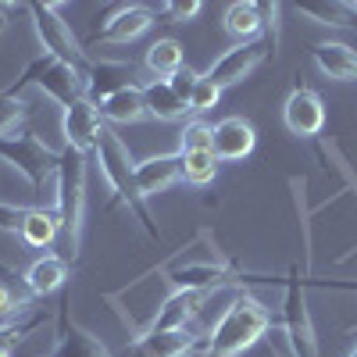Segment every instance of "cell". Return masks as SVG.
I'll use <instances>...</instances> for the list:
<instances>
[{"instance_id":"31","label":"cell","mask_w":357,"mask_h":357,"mask_svg":"<svg viewBox=\"0 0 357 357\" xmlns=\"http://www.w3.org/2000/svg\"><path fill=\"white\" fill-rule=\"evenodd\" d=\"M29 307H33V296H29V293H15V286H8L4 279H0V321L22 318Z\"/></svg>"},{"instance_id":"5","label":"cell","mask_w":357,"mask_h":357,"mask_svg":"<svg viewBox=\"0 0 357 357\" xmlns=\"http://www.w3.org/2000/svg\"><path fill=\"white\" fill-rule=\"evenodd\" d=\"M286 296H282V333H286V343H289V354L293 357H321V347H318V333H314V318H311V307H307V272L301 268H289L286 279Z\"/></svg>"},{"instance_id":"28","label":"cell","mask_w":357,"mask_h":357,"mask_svg":"<svg viewBox=\"0 0 357 357\" xmlns=\"http://www.w3.org/2000/svg\"><path fill=\"white\" fill-rule=\"evenodd\" d=\"M25 118H29V104L22 97H11L8 89H4V93H0V139L18 136Z\"/></svg>"},{"instance_id":"2","label":"cell","mask_w":357,"mask_h":357,"mask_svg":"<svg viewBox=\"0 0 357 357\" xmlns=\"http://www.w3.org/2000/svg\"><path fill=\"white\" fill-rule=\"evenodd\" d=\"M93 161L100 165V175H104L107 190L114 193V200L126 204L129 215L139 222V229L158 243V240H161V229L154 225V215L146 211V197H143L139 186H136V161H132V154H129V146L122 143V136H114L107 126H104V132H100V139H97V146H93Z\"/></svg>"},{"instance_id":"23","label":"cell","mask_w":357,"mask_h":357,"mask_svg":"<svg viewBox=\"0 0 357 357\" xmlns=\"http://www.w3.org/2000/svg\"><path fill=\"white\" fill-rule=\"evenodd\" d=\"M18 236H22L25 247L50 250L57 240H61V218H57V207H29Z\"/></svg>"},{"instance_id":"29","label":"cell","mask_w":357,"mask_h":357,"mask_svg":"<svg viewBox=\"0 0 357 357\" xmlns=\"http://www.w3.org/2000/svg\"><path fill=\"white\" fill-rule=\"evenodd\" d=\"M218 100H222V89L207 79L204 72L197 75V82H193V93H190V114H207L211 107H218Z\"/></svg>"},{"instance_id":"21","label":"cell","mask_w":357,"mask_h":357,"mask_svg":"<svg viewBox=\"0 0 357 357\" xmlns=\"http://www.w3.org/2000/svg\"><path fill=\"white\" fill-rule=\"evenodd\" d=\"M143 104H146V118L158 122H183L190 114V104L172 89V82L165 79H146L143 82Z\"/></svg>"},{"instance_id":"15","label":"cell","mask_w":357,"mask_h":357,"mask_svg":"<svg viewBox=\"0 0 357 357\" xmlns=\"http://www.w3.org/2000/svg\"><path fill=\"white\" fill-rule=\"evenodd\" d=\"M211 301V293H193V289H172L165 296V304L151 318L146 329L151 333H186L190 321L204 311V304Z\"/></svg>"},{"instance_id":"35","label":"cell","mask_w":357,"mask_h":357,"mask_svg":"<svg viewBox=\"0 0 357 357\" xmlns=\"http://www.w3.org/2000/svg\"><path fill=\"white\" fill-rule=\"evenodd\" d=\"M197 75H200V72H193V68H183V72H178V75L172 79V89H175V93L183 97V100H190V93H193V82H197Z\"/></svg>"},{"instance_id":"26","label":"cell","mask_w":357,"mask_h":357,"mask_svg":"<svg viewBox=\"0 0 357 357\" xmlns=\"http://www.w3.org/2000/svg\"><path fill=\"white\" fill-rule=\"evenodd\" d=\"M183 158V183L190 186H211L218 178V154L215 151H186Z\"/></svg>"},{"instance_id":"4","label":"cell","mask_w":357,"mask_h":357,"mask_svg":"<svg viewBox=\"0 0 357 357\" xmlns=\"http://www.w3.org/2000/svg\"><path fill=\"white\" fill-rule=\"evenodd\" d=\"M29 82H36L50 100L61 104V111H65V107H72V104H79V100H89L82 68L57 61V57H50V54H40L36 61H29V65H25V72L8 86V93H11V97H22V89H25Z\"/></svg>"},{"instance_id":"36","label":"cell","mask_w":357,"mask_h":357,"mask_svg":"<svg viewBox=\"0 0 357 357\" xmlns=\"http://www.w3.org/2000/svg\"><path fill=\"white\" fill-rule=\"evenodd\" d=\"M8 4H0V40H4V33H8Z\"/></svg>"},{"instance_id":"19","label":"cell","mask_w":357,"mask_h":357,"mask_svg":"<svg viewBox=\"0 0 357 357\" xmlns=\"http://www.w3.org/2000/svg\"><path fill=\"white\" fill-rule=\"evenodd\" d=\"M22 282H25V293L33 296V301H47V296L65 289V282H68V261L61 254H43V257H36L33 264L25 268Z\"/></svg>"},{"instance_id":"30","label":"cell","mask_w":357,"mask_h":357,"mask_svg":"<svg viewBox=\"0 0 357 357\" xmlns=\"http://www.w3.org/2000/svg\"><path fill=\"white\" fill-rule=\"evenodd\" d=\"M211 129L215 126L200 122V118L186 122L183 132H178V154H186V151H211Z\"/></svg>"},{"instance_id":"27","label":"cell","mask_w":357,"mask_h":357,"mask_svg":"<svg viewBox=\"0 0 357 357\" xmlns=\"http://www.w3.org/2000/svg\"><path fill=\"white\" fill-rule=\"evenodd\" d=\"M47 325V314H22V318H11V321H0V357H11L15 347L22 340H29L36 329H43Z\"/></svg>"},{"instance_id":"33","label":"cell","mask_w":357,"mask_h":357,"mask_svg":"<svg viewBox=\"0 0 357 357\" xmlns=\"http://www.w3.org/2000/svg\"><path fill=\"white\" fill-rule=\"evenodd\" d=\"M25 215H29V207H18V204H4V200H0V232H22Z\"/></svg>"},{"instance_id":"38","label":"cell","mask_w":357,"mask_h":357,"mask_svg":"<svg viewBox=\"0 0 357 357\" xmlns=\"http://www.w3.org/2000/svg\"><path fill=\"white\" fill-rule=\"evenodd\" d=\"M11 357H15V354H11Z\"/></svg>"},{"instance_id":"17","label":"cell","mask_w":357,"mask_h":357,"mask_svg":"<svg viewBox=\"0 0 357 357\" xmlns=\"http://www.w3.org/2000/svg\"><path fill=\"white\" fill-rule=\"evenodd\" d=\"M257 146V132L247 118L229 114L211 129V151L218 154V161H243L254 154Z\"/></svg>"},{"instance_id":"13","label":"cell","mask_w":357,"mask_h":357,"mask_svg":"<svg viewBox=\"0 0 357 357\" xmlns=\"http://www.w3.org/2000/svg\"><path fill=\"white\" fill-rule=\"evenodd\" d=\"M68 307H72V301H65L61 311H57V343L47 357H114L86 325H79L68 314Z\"/></svg>"},{"instance_id":"14","label":"cell","mask_w":357,"mask_h":357,"mask_svg":"<svg viewBox=\"0 0 357 357\" xmlns=\"http://www.w3.org/2000/svg\"><path fill=\"white\" fill-rule=\"evenodd\" d=\"M282 122L293 136H301V139H311V136H321L325 129V104L321 97L314 93V89L307 86H296L293 93L286 97L282 104Z\"/></svg>"},{"instance_id":"16","label":"cell","mask_w":357,"mask_h":357,"mask_svg":"<svg viewBox=\"0 0 357 357\" xmlns=\"http://www.w3.org/2000/svg\"><path fill=\"white\" fill-rule=\"evenodd\" d=\"M86 75V93L93 104H100L104 97L118 93L126 86H136V65L132 61H107V57H89V65L82 68Z\"/></svg>"},{"instance_id":"32","label":"cell","mask_w":357,"mask_h":357,"mask_svg":"<svg viewBox=\"0 0 357 357\" xmlns=\"http://www.w3.org/2000/svg\"><path fill=\"white\" fill-rule=\"evenodd\" d=\"M200 11H204L200 0H168V4H158V8H154V15L168 18L172 25H186V22H193Z\"/></svg>"},{"instance_id":"3","label":"cell","mask_w":357,"mask_h":357,"mask_svg":"<svg viewBox=\"0 0 357 357\" xmlns=\"http://www.w3.org/2000/svg\"><path fill=\"white\" fill-rule=\"evenodd\" d=\"M86 175H89V158L61 146V165H57V218H61V257L68 264L79 261V247H82V229H86Z\"/></svg>"},{"instance_id":"6","label":"cell","mask_w":357,"mask_h":357,"mask_svg":"<svg viewBox=\"0 0 357 357\" xmlns=\"http://www.w3.org/2000/svg\"><path fill=\"white\" fill-rule=\"evenodd\" d=\"M0 161L11 165L18 175H25V183L33 186V193H43L50 183H57L61 151H50L33 132H18V136L0 139Z\"/></svg>"},{"instance_id":"9","label":"cell","mask_w":357,"mask_h":357,"mask_svg":"<svg viewBox=\"0 0 357 357\" xmlns=\"http://www.w3.org/2000/svg\"><path fill=\"white\" fill-rule=\"evenodd\" d=\"M268 57H275V43L261 36V40H250V43H232L218 61H211V68H207L204 75L211 79L218 89L225 86H240L243 79H250Z\"/></svg>"},{"instance_id":"1","label":"cell","mask_w":357,"mask_h":357,"mask_svg":"<svg viewBox=\"0 0 357 357\" xmlns=\"http://www.w3.org/2000/svg\"><path fill=\"white\" fill-rule=\"evenodd\" d=\"M272 333V311H268L254 293H240L215 321V329L204 336L200 357H243Z\"/></svg>"},{"instance_id":"22","label":"cell","mask_w":357,"mask_h":357,"mask_svg":"<svg viewBox=\"0 0 357 357\" xmlns=\"http://www.w3.org/2000/svg\"><path fill=\"white\" fill-rule=\"evenodd\" d=\"M100 118L111 126H139L143 118H146V104H143V86H126V89H118V93L104 97L100 104Z\"/></svg>"},{"instance_id":"7","label":"cell","mask_w":357,"mask_h":357,"mask_svg":"<svg viewBox=\"0 0 357 357\" xmlns=\"http://www.w3.org/2000/svg\"><path fill=\"white\" fill-rule=\"evenodd\" d=\"M161 279L172 289H193V293H215L222 286H243L247 279H261L250 275L243 268H236L229 261H186L183 254H175L165 268H161Z\"/></svg>"},{"instance_id":"8","label":"cell","mask_w":357,"mask_h":357,"mask_svg":"<svg viewBox=\"0 0 357 357\" xmlns=\"http://www.w3.org/2000/svg\"><path fill=\"white\" fill-rule=\"evenodd\" d=\"M25 11L33 18V29H36V40L43 43V54L57 57V61H65V65H75V68L89 65V54L75 40L72 25L61 18V4H25Z\"/></svg>"},{"instance_id":"20","label":"cell","mask_w":357,"mask_h":357,"mask_svg":"<svg viewBox=\"0 0 357 357\" xmlns=\"http://www.w3.org/2000/svg\"><path fill=\"white\" fill-rule=\"evenodd\" d=\"M178 178H183V158H178V151L172 154H154V158H146L136 165V186L139 193L151 200L165 190H172Z\"/></svg>"},{"instance_id":"25","label":"cell","mask_w":357,"mask_h":357,"mask_svg":"<svg viewBox=\"0 0 357 357\" xmlns=\"http://www.w3.org/2000/svg\"><path fill=\"white\" fill-rule=\"evenodd\" d=\"M143 65H146V72H151V79H165V82H172L178 72L186 68V50H183V43L172 40V36L154 40L151 47H146Z\"/></svg>"},{"instance_id":"37","label":"cell","mask_w":357,"mask_h":357,"mask_svg":"<svg viewBox=\"0 0 357 357\" xmlns=\"http://www.w3.org/2000/svg\"><path fill=\"white\" fill-rule=\"evenodd\" d=\"M347 357H357V347H354V350H350V354H347Z\"/></svg>"},{"instance_id":"24","label":"cell","mask_w":357,"mask_h":357,"mask_svg":"<svg viewBox=\"0 0 357 357\" xmlns=\"http://www.w3.org/2000/svg\"><path fill=\"white\" fill-rule=\"evenodd\" d=\"M222 29H225L236 43L261 40V36H264L261 4H254V0H236V4H229L225 15H222Z\"/></svg>"},{"instance_id":"10","label":"cell","mask_w":357,"mask_h":357,"mask_svg":"<svg viewBox=\"0 0 357 357\" xmlns=\"http://www.w3.org/2000/svg\"><path fill=\"white\" fill-rule=\"evenodd\" d=\"M154 18H158L154 8H146V4H118V8L97 25L93 43H100V47H126V43L139 40L143 33H151Z\"/></svg>"},{"instance_id":"18","label":"cell","mask_w":357,"mask_h":357,"mask_svg":"<svg viewBox=\"0 0 357 357\" xmlns=\"http://www.w3.org/2000/svg\"><path fill=\"white\" fill-rule=\"evenodd\" d=\"M311 61L333 82H357V50L343 40H318L311 43Z\"/></svg>"},{"instance_id":"34","label":"cell","mask_w":357,"mask_h":357,"mask_svg":"<svg viewBox=\"0 0 357 357\" xmlns=\"http://www.w3.org/2000/svg\"><path fill=\"white\" fill-rule=\"evenodd\" d=\"M307 286L336 289V293H357V279H311V275H307Z\"/></svg>"},{"instance_id":"11","label":"cell","mask_w":357,"mask_h":357,"mask_svg":"<svg viewBox=\"0 0 357 357\" xmlns=\"http://www.w3.org/2000/svg\"><path fill=\"white\" fill-rule=\"evenodd\" d=\"M136 340L118 354V357H200L204 340L186 333H151V329H136Z\"/></svg>"},{"instance_id":"12","label":"cell","mask_w":357,"mask_h":357,"mask_svg":"<svg viewBox=\"0 0 357 357\" xmlns=\"http://www.w3.org/2000/svg\"><path fill=\"white\" fill-rule=\"evenodd\" d=\"M100 132H104V118H100V107L93 100H79V104L61 111V136H65V146H72V151L89 158Z\"/></svg>"}]
</instances>
